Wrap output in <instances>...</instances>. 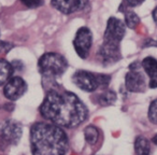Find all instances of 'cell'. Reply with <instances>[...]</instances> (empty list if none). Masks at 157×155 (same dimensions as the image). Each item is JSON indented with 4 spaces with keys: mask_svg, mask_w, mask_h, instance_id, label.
Segmentation results:
<instances>
[{
    "mask_svg": "<svg viewBox=\"0 0 157 155\" xmlns=\"http://www.w3.org/2000/svg\"><path fill=\"white\" fill-rule=\"evenodd\" d=\"M39 110L45 120L68 128L81 125L88 116L87 108L76 95L54 88L48 91Z\"/></svg>",
    "mask_w": 157,
    "mask_h": 155,
    "instance_id": "1",
    "label": "cell"
},
{
    "mask_svg": "<svg viewBox=\"0 0 157 155\" xmlns=\"http://www.w3.org/2000/svg\"><path fill=\"white\" fill-rule=\"evenodd\" d=\"M68 137L60 126L53 123H35L30 128L33 155H65L68 150Z\"/></svg>",
    "mask_w": 157,
    "mask_h": 155,
    "instance_id": "2",
    "label": "cell"
},
{
    "mask_svg": "<svg viewBox=\"0 0 157 155\" xmlns=\"http://www.w3.org/2000/svg\"><path fill=\"white\" fill-rule=\"evenodd\" d=\"M39 71L45 80H55L63 74L68 68V61L63 55L54 52L44 53L38 61Z\"/></svg>",
    "mask_w": 157,
    "mask_h": 155,
    "instance_id": "3",
    "label": "cell"
},
{
    "mask_svg": "<svg viewBox=\"0 0 157 155\" xmlns=\"http://www.w3.org/2000/svg\"><path fill=\"white\" fill-rule=\"evenodd\" d=\"M72 81L80 90L92 93L99 87L107 88L111 81V76L102 73H94L85 70H78L72 76Z\"/></svg>",
    "mask_w": 157,
    "mask_h": 155,
    "instance_id": "4",
    "label": "cell"
},
{
    "mask_svg": "<svg viewBox=\"0 0 157 155\" xmlns=\"http://www.w3.org/2000/svg\"><path fill=\"white\" fill-rule=\"evenodd\" d=\"M141 63L135 61L129 66V71L125 76V86L129 92L132 93H142L145 91L146 83L145 78L141 72Z\"/></svg>",
    "mask_w": 157,
    "mask_h": 155,
    "instance_id": "5",
    "label": "cell"
},
{
    "mask_svg": "<svg viewBox=\"0 0 157 155\" xmlns=\"http://www.w3.org/2000/svg\"><path fill=\"white\" fill-rule=\"evenodd\" d=\"M22 126L13 120H7L0 125V140L5 145H15L22 137Z\"/></svg>",
    "mask_w": 157,
    "mask_h": 155,
    "instance_id": "6",
    "label": "cell"
},
{
    "mask_svg": "<svg viewBox=\"0 0 157 155\" xmlns=\"http://www.w3.org/2000/svg\"><path fill=\"white\" fill-rule=\"evenodd\" d=\"M93 44V35L92 31L87 27L78 28L73 40V46L76 54L81 58L85 59L90 55V51Z\"/></svg>",
    "mask_w": 157,
    "mask_h": 155,
    "instance_id": "7",
    "label": "cell"
},
{
    "mask_svg": "<svg viewBox=\"0 0 157 155\" xmlns=\"http://www.w3.org/2000/svg\"><path fill=\"white\" fill-rule=\"evenodd\" d=\"M122 58L121 46L118 43L103 42L97 51V59L103 66H110L117 63Z\"/></svg>",
    "mask_w": 157,
    "mask_h": 155,
    "instance_id": "8",
    "label": "cell"
},
{
    "mask_svg": "<svg viewBox=\"0 0 157 155\" xmlns=\"http://www.w3.org/2000/svg\"><path fill=\"white\" fill-rule=\"evenodd\" d=\"M126 33V25L118 18L111 16L108 20L107 27H105V35H103V42L109 43H118L123 40Z\"/></svg>",
    "mask_w": 157,
    "mask_h": 155,
    "instance_id": "9",
    "label": "cell"
},
{
    "mask_svg": "<svg viewBox=\"0 0 157 155\" xmlns=\"http://www.w3.org/2000/svg\"><path fill=\"white\" fill-rule=\"evenodd\" d=\"M27 91V84L21 76H12L5 84L3 94L9 100H17Z\"/></svg>",
    "mask_w": 157,
    "mask_h": 155,
    "instance_id": "10",
    "label": "cell"
},
{
    "mask_svg": "<svg viewBox=\"0 0 157 155\" xmlns=\"http://www.w3.org/2000/svg\"><path fill=\"white\" fill-rule=\"evenodd\" d=\"M52 6L63 14H72L88 7V0H51Z\"/></svg>",
    "mask_w": 157,
    "mask_h": 155,
    "instance_id": "11",
    "label": "cell"
},
{
    "mask_svg": "<svg viewBox=\"0 0 157 155\" xmlns=\"http://www.w3.org/2000/svg\"><path fill=\"white\" fill-rule=\"evenodd\" d=\"M142 68L150 78L148 86L151 88H157V59L147 56L142 60Z\"/></svg>",
    "mask_w": 157,
    "mask_h": 155,
    "instance_id": "12",
    "label": "cell"
},
{
    "mask_svg": "<svg viewBox=\"0 0 157 155\" xmlns=\"http://www.w3.org/2000/svg\"><path fill=\"white\" fill-rule=\"evenodd\" d=\"M14 68L12 63H9L7 59L0 58V86L5 85L12 78Z\"/></svg>",
    "mask_w": 157,
    "mask_h": 155,
    "instance_id": "13",
    "label": "cell"
},
{
    "mask_svg": "<svg viewBox=\"0 0 157 155\" xmlns=\"http://www.w3.org/2000/svg\"><path fill=\"white\" fill-rule=\"evenodd\" d=\"M135 151L137 155H150V141L145 137H143V136H138L135 140Z\"/></svg>",
    "mask_w": 157,
    "mask_h": 155,
    "instance_id": "14",
    "label": "cell"
},
{
    "mask_svg": "<svg viewBox=\"0 0 157 155\" xmlns=\"http://www.w3.org/2000/svg\"><path fill=\"white\" fill-rule=\"evenodd\" d=\"M96 101L102 107L111 106L116 101V94L111 90H105L102 93L97 95Z\"/></svg>",
    "mask_w": 157,
    "mask_h": 155,
    "instance_id": "15",
    "label": "cell"
},
{
    "mask_svg": "<svg viewBox=\"0 0 157 155\" xmlns=\"http://www.w3.org/2000/svg\"><path fill=\"white\" fill-rule=\"evenodd\" d=\"M123 12H124V16H125V25L127 27H129V28L135 29L140 24L139 16L132 10H129V9L123 10Z\"/></svg>",
    "mask_w": 157,
    "mask_h": 155,
    "instance_id": "16",
    "label": "cell"
},
{
    "mask_svg": "<svg viewBox=\"0 0 157 155\" xmlns=\"http://www.w3.org/2000/svg\"><path fill=\"white\" fill-rule=\"evenodd\" d=\"M84 137L90 144H96L97 141L99 140V137H100V131L97 127L90 125L84 130Z\"/></svg>",
    "mask_w": 157,
    "mask_h": 155,
    "instance_id": "17",
    "label": "cell"
},
{
    "mask_svg": "<svg viewBox=\"0 0 157 155\" xmlns=\"http://www.w3.org/2000/svg\"><path fill=\"white\" fill-rule=\"evenodd\" d=\"M148 120L153 123V124L157 125V98L151 103L150 108H148Z\"/></svg>",
    "mask_w": 157,
    "mask_h": 155,
    "instance_id": "18",
    "label": "cell"
},
{
    "mask_svg": "<svg viewBox=\"0 0 157 155\" xmlns=\"http://www.w3.org/2000/svg\"><path fill=\"white\" fill-rule=\"evenodd\" d=\"M21 2L28 9H36L43 5L44 0H21Z\"/></svg>",
    "mask_w": 157,
    "mask_h": 155,
    "instance_id": "19",
    "label": "cell"
},
{
    "mask_svg": "<svg viewBox=\"0 0 157 155\" xmlns=\"http://www.w3.org/2000/svg\"><path fill=\"white\" fill-rule=\"evenodd\" d=\"M142 2H144V0H123L122 6L120 7V9H128V8H135L140 6Z\"/></svg>",
    "mask_w": 157,
    "mask_h": 155,
    "instance_id": "20",
    "label": "cell"
},
{
    "mask_svg": "<svg viewBox=\"0 0 157 155\" xmlns=\"http://www.w3.org/2000/svg\"><path fill=\"white\" fill-rule=\"evenodd\" d=\"M13 48L14 45L10 42L0 41V53H9Z\"/></svg>",
    "mask_w": 157,
    "mask_h": 155,
    "instance_id": "21",
    "label": "cell"
},
{
    "mask_svg": "<svg viewBox=\"0 0 157 155\" xmlns=\"http://www.w3.org/2000/svg\"><path fill=\"white\" fill-rule=\"evenodd\" d=\"M152 15H153V20H154L155 24L157 25V7H156V8H155V9H154V11H153Z\"/></svg>",
    "mask_w": 157,
    "mask_h": 155,
    "instance_id": "22",
    "label": "cell"
},
{
    "mask_svg": "<svg viewBox=\"0 0 157 155\" xmlns=\"http://www.w3.org/2000/svg\"><path fill=\"white\" fill-rule=\"evenodd\" d=\"M150 42V43H146L145 45H154V46H157V40L156 41H152V40H151V41H148Z\"/></svg>",
    "mask_w": 157,
    "mask_h": 155,
    "instance_id": "23",
    "label": "cell"
},
{
    "mask_svg": "<svg viewBox=\"0 0 157 155\" xmlns=\"http://www.w3.org/2000/svg\"><path fill=\"white\" fill-rule=\"evenodd\" d=\"M152 141H153V143H154V144H156V145H157V134L154 136V137L152 138Z\"/></svg>",
    "mask_w": 157,
    "mask_h": 155,
    "instance_id": "24",
    "label": "cell"
}]
</instances>
